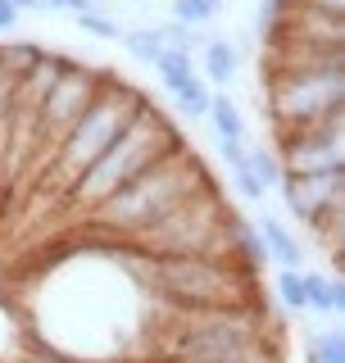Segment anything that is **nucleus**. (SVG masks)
Returning <instances> with one entry per match:
<instances>
[{
  "label": "nucleus",
  "mask_w": 345,
  "mask_h": 363,
  "mask_svg": "<svg viewBox=\"0 0 345 363\" xmlns=\"http://www.w3.org/2000/svg\"><path fill=\"white\" fill-rule=\"evenodd\" d=\"M209 182H214V173L204 168V159L191 155V145H182V150L155 159L150 168H141V173L123 191H114L105 204H96V209H91V227L132 241V236H141L155 218H164L168 209H177L187 196L204 191Z\"/></svg>",
  "instance_id": "1"
},
{
  "label": "nucleus",
  "mask_w": 345,
  "mask_h": 363,
  "mask_svg": "<svg viewBox=\"0 0 345 363\" xmlns=\"http://www.w3.org/2000/svg\"><path fill=\"white\" fill-rule=\"evenodd\" d=\"M182 145H187V141H182V132L172 128L168 113L155 109V105H146V109L128 123V128H123V132L105 145V155H100L91 168H82V173H77V182L68 186V200L96 209V204H105L114 191L128 186V182L141 173V168H150L155 159L182 150Z\"/></svg>",
  "instance_id": "2"
},
{
  "label": "nucleus",
  "mask_w": 345,
  "mask_h": 363,
  "mask_svg": "<svg viewBox=\"0 0 345 363\" xmlns=\"http://www.w3.org/2000/svg\"><path fill=\"white\" fill-rule=\"evenodd\" d=\"M232 223L236 209L218 191V182H209L204 191L182 200L177 209H168L164 218H155L141 236H132V245L150 259H177V255L232 259Z\"/></svg>",
  "instance_id": "3"
},
{
  "label": "nucleus",
  "mask_w": 345,
  "mask_h": 363,
  "mask_svg": "<svg viewBox=\"0 0 345 363\" xmlns=\"http://www.w3.org/2000/svg\"><path fill=\"white\" fill-rule=\"evenodd\" d=\"M146 105H150V100H146L136 86H128L114 73H105V82H100L96 100L87 105V113L60 136V145H55V177H60L64 186H73L77 173L96 164V159L105 155V145L128 128Z\"/></svg>",
  "instance_id": "4"
},
{
  "label": "nucleus",
  "mask_w": 345,
  "mask_h": 363,
  "mask_svg": "<svg viewBox=\"0 0 345 363\" xmlns=\"http://www.w3.org/2000/svg\"><path fill=\"white\" fill-rule=\"evenodd\" d=\"M332 109H345V68L282 73L273 82H263V118H268L273 136L309 128V123H318Z\"/></svg>",
  "instance_id": "5"
},
{
  "label": "nucleus",
  "mask_w": 345,
  "mask_h": 363,
  "mask_svg": "<svg viewBox=\"0 0 345 363\" xmlns=\"http://www.w3.org/2000/svg\"><path fill=\"white\" fill-rule=\"evenodd\" d=\"M273 155L282 164V177L309 173H345V109L323 113L318 123L273 136Z\"/></svg>",
  "instance_id": "6"
},
{
  "label": "nucleus",
  "mask_w": 345,
  "mask_h": 363,
  "mask_svg": "<svg viewBox=\"0 0 345 363\" xmlns=\"http://www.w3.org/2000/svg\"><path fill=\"white\" fill-rule=\"evenodd\" d=\"M100 82H105V73H100V68H87V64H73V68H68L60 82L50 86V96L41 100L37 123H32V141H37V145H50V155H55L60 136L73 128V123L87 113V105L96 100Z\"/></svg>",
  "instance_id": "7"
},
{
  "label": "nucleus",
  "mask_w": 345,
  "mask_h": 363,
  "mask_svg": "<svg viewBox=\"0 0 345 363\" xmlns=\"http://www.w3.org/2000/svg\"><path fill=\"white\" fill-rule=\"evenodd\" d=\"M282 204L291 218L305 223V232L323 218H345V173H309V177H282Z\"/></svg>",
  "instance_id": "8"
},
{
  "label": "nucleus",
  "mask_w": 345,
  "mask_h": 363,
  "mask_svg": "<svg viewBox=\"0 0 345 363\" xmlns=\"http://www.w3.org/2000/svg\"><path fill=\"white\" fill-rule=\"evenodd\" d=\"M255 236H259L263 255H268V264L295 268V272L305 268V245H300V236H295L291 227L278 218V213H259V218H255Z\"/></svg>",
  "instance_id": "9"
},
{
  "label": "nucleus",
  "mask_w": 345,
  "mask_h": 363,
  "mask_svg": "<svg viewBox=\"0 0 345 363\" xmlns=\"http://www.w3.org/2000/svg\"><path fill=\"white\" fill-rule=\"evenodd\" d=\"M200 82L209 86V91H223V86H232L236 82V73H241V45L232 37H209L200 45Z\"/></svg>",
  "instance_id": "10"
},
{
  "label": "nucleus",
  "mask_w": 345,
  "mask_h": 363,
  "mask_svg": "<svg viewBox=\"0 0 345 363\" xmlns=\"http://www.w3.org/2000/svg\"><path fill=\"white\" fill-rule=\"evenodd\" d=\"M300 277H305V309H309V313L332 318V313L345 309V281H341V277L318 272V268H305Z\"/></svg>",
  "instance_id": "11"
},
{
  "label": "nucleus",
  "mask_w": 345,
  "mask_h": 363,
  "mask_svg": "<svg viewBox=\"0 0 345 363\" xmlns=\"http://www.w3.org/2000/svg\"><path fill=\"white\" fill-rule=\"evenodd\" d=\"M209 128L218 136V145H246V113H241V105L232 96H223V91H214L209 100Z\"/></svg>",
  "instance_id": "12"
},
{
  "label": "nucleus",
  "mask_w": 345,
  "mask_h": 363,
  "mask_svg": "<svg viewBox=\"0 0 345 363\" xmlns=\"http://www.w3.org/2000/svg\"><path fill=\"white\" fill-rule=\"evenodd\" d=\"M150 68L159 73V86H164L172 100H177L187 86L200 82V73H195V60H191L187 50H164V55H159V60H155Z\"/></svg>",
  "instance_id": "13"
},
{
  "label": "nucleus",
  "mask_w": 345,
  "mask_h": 363,
  "mask_svg": "<svg viewBox=\"0 0 345 363\" xmlns=\"http://www.w3.org/2000/svg\"><path fill=\"white\" fill-rule=\"evenodd\" d=\"M223 9L227 0H172V23H182L191 32H209L223 18Z\"/></svg>",
  "instance_id": "14"
},
{
  "label": "nucleus",
  "mask_w": 345,
  "mask_h": 363,
  "mask_svg": "<svg viewBox=\"0 0 345 363\" xmlns=\"http://www.w3.org/2000/svg\"><path fill=\"white\" fill-rule=\"evenodd\" d=\"M119 45L132 55L136 64H146L150 68L159 55H164V41H159V28H123L119 32Z\"/></svg>",
  "instance_id": "15"
},
{
  "label": "nucleus",
  "mask_w": 345,
  "mask_h": 363,
  "mask_svg": "<svg viewBox=\"0 0 345 363\" xmlns=\"http://www.w3.org/2000/svg\"><path fill=\"white\" fill-rule=\"evenodd\" d=\"M246 168L263 191L282 186V164H278V155H273V145H246Z\"/></svg>",
  "instance_id": "16"
},
{
  "label": "nucleus",
  "mask_w": 345,
  "mask_h": 363,
  "mask_svg": "<svg viewBox=\"0 0 345 363\" xmlns=\"http://www.w3.org/2000/svg\"><path fill=\"white\" fill-rule=\"evenodd\" d=\"M300 272H295V268H278V277H273V291H278L282 309H291V313H309L305 309V277H300Z\"/></svg>",
  "instance_id": "17"
},
{
  "label": "nucleus",
  "mask_w": 345,
  "mask_h": 363,
  "mask_svg": "<svg viewBox=\"0 0 345 363\" xmlns=\"http://www.w3.org/2000/svg\"><path fill=\"white\" fill-rule=\"evenodd\" d=\"M309 363H345V336L336 327H323L318 336H309Z\"/></svg>",
  "instance_id": "18"
},
{
  "label": "nucleus",
  "mask_w": 345,
  "mask_h": 363,
  "mask_svg": "<svg viewBox=\"0 0 345 363\" xmlns=\"http://www.w3.org/2000/svg\"><path fill=\"white\" fill-rule=\"evenodd\" d=\"M77 28H82V37H96V41H119L123 23L114 14H82L77 18Z\"/></svg>",
  "instance_id": "19"
},
{
  "label": "nucleus",
  "mask_w": 345,
  "mask_h": 363,
  "mask_svg": "<svg viewBox=\"0 0 345 363\" xmlns=\"http://www.w3.org/2000/svg\"><path fill=\"white\" fill-rule=\"evenodd\" d=\"M209 100H214V91L204 86V82H195V86H187V91H182V96L172 100V105H177L182 113H187V118H204V113H209Z\"/></svg>",
  "instance_id": "20"
},
{
  "label": "nucleus",
  "mask_w": 345,
  "mask_h": 363,
  "mask_svg": "<svg viewBox=\"0 0 345 363\" xmlns=\"http://www.w3.org/2000/svg\"><path fill=\"white\" fill-rule=\"evenodd\" d=\"M232 196L246 200V204H263V200H268V191L250 177V168H232Z\"/></svg>",
  "instance_id": "21"
},
{
  "label": "nucleus",
  "mask_w": 345,
  "mask_h": 363,
  "mask_svg": "<svg viewBox=\"0 0 345 363\" xmlns=\"http://www.w3.org/2000/svg\"><path fill=\"white\" fill-rule=\"evenodd\" d=\"M18 18H23L18 9L9 5V0H0V32H14V28H18Z\"/></svg>",
  "instance_id": "22"
}]
</instances>
